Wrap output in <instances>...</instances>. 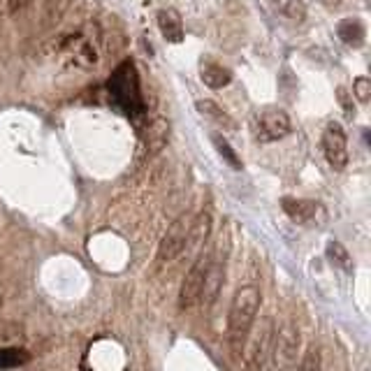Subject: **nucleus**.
<instances>
[{"label": "nucleus", "instance_id": "nucleus-1", "mask_svg": "<svg viewBox=\"0 0 371 371\" xmlns=\"http://www.w3.org/2000/svg\"><path fill=\"white\" fill-rule=\"evenodd\" d=\"M260 304H263V293L258 285H241L232 297L228 311V346L235 357H239L244 350L255 315L260 311Z\"/></svg>", "mask_w": 371, "mask_h": 371}, {"label": "nucleus", "instance_id": "nucleus-2", "mask_svg": "<svg viewBox=\"0 0 371 371\" xmlns=\"http://www.w3.org/2000/svg\"><path fill=\"white\" fill-rule=\"evenodd\" d=\"M300 346H302V334L300 327L293 320H285L278 327L276 337H272V357H274V367L278 369H293L297 364V355H300Z\"/></svg>", "mask_w": 371, "mask_h": 371}, {"label": "nucleus", "instance_id": "nucleus-3", "mask_svg": "<svg viewBox=\"0 0 371 371\" xmlns=\"http://www.w3.org/2000/svg\"><path fill=\"white\" fill-rule=\"evenodd\" d=\"M228 251H230L228 237H225V239H221V244H218L216 248H211L209 267H206L204 283H202V293H200V302H202L206 309H209L211 304L218 300V293L223 290V283H225V265H228Z\"/></svg>", "mask_w": 371, "mask_h": 371}, {"label": "nucleus", "instance_id": "nucleus-4", "mask_svg": "<svg viewBox=\"0 0 371 371\" xmlns=\"http://www.w3.org/2000/svg\"><path fill=\"white\" fill-rule=\"evenodd\" d=\"M253 137L263 144L278 142L290 132V117L281 107H265L253 117Z\"/></svg>", "mask_w": 371, "mask_h": 371}, {"label": "nucleus", "instance_id": "nucleus-5", "mask_svg": "<svg viewBox=\"0 0 371 371\" xmlns=\"http://www.w3.org/2000/svg\"><path fill=\"white\" fill-rule=\"evenodd\" d=\"M209 255H211V248H200V251L195 253V260H193L191 270L186 272L184 281H181V288H179V309L181 311L193 309L200 302L204 274H206V267H209Z\"/></svg>", "mask_w": 371, "mask_h": 371}, {"label": "nucleus", "instance_id": "nucleus-6", "mask_svg": "<svg viewBox=\"0 0 371 371\" xmlns=\"http://www.w3.org/2000/svg\"><path fill=\"white\" fill-rule=\"evenodd\" d=\"M109 95L114 98V102L125 98V102L121 105V109H125V114H132L137 109L135 105H132V98L139 100V88H137L135 65H132L130 60H125V63L114 72V77L109 79Z\"/></svg>", "mask_w": 371, "mask_h": 371}, {"label": "nucleus", "instance_id": "nucleus-7", "mask_svg": "<svg viewBox=\"0 0 371 371\" xmlns=\"http://www.w3.org/2000/svg\"><path fill=\"white\" fill-rule=\"evenodd\" d=\"M322 154L334 172H342L348 165V137L342 123H327L322 130Z\"/></svg>", "mask_w": 371, "mask_h": 371}, {"label": "nucleus", "instance_id": "nucleus-8", "mask_svg": "<svg viewBox=\"0 0 371 371\" xmlns=\"http://www.w3.org/2000/svg\"><path fill=\"white\" fill-rule=\"evenodd\" d=\"M188 223H191V218H188L186 214H181L167 228V232L163 235L160 246H158V253H156V263L158 265H167L169 260H174L176 255L184 251L186 235H188Z\"/></svg>", "mask_w": 371, "mask_h": 371}, {"label": "nucleus", "instance_id": "nucleus-9", "mask_svg": "<svg viewBox=\"0 0 371 371\" xmlns=\"http://www.w3.org/2000/svg\"><path fill=\"white\" fill-rule=\"evenodd\" d=\"M211 228H214V216L209 209H202L200 214H195L188 223V235H186V244L184 251L186 255H195L200 248H204V244L211 237Z\"/></svg>", "mask_w": 371, "mask_h": 371}, {"label": "nucleus", "instance_id": "nucleus-10", "mask_svg": "<svg viewBox=\"0 0 371 371\" xmlns=\"http://www.w3.org/2000/svg\"><path fill=\"white\" fill-rule=\"evenodd\" d=\"M281 209L288 214L290 221L297 225H313L320 214L318 202H313V200H302V198H290V195H285L281 200Z\"/></svg>", "mask_w": 371, "mask_h": 371}, {"label": "nucleus", "instance_id": "nucleus-11", "mask_svg": "<svg viewBox=\"0 0 371 371\" xmlns=\"http://www.w3.org/2000/svg\"><path fill=\"white\" fill-rule=\"evenodd\" d=\"M156 21H158V28H160L163 38H165V42H169V45H179V42L184 40V21H181L179 12L174 8L160 10L156 16Z\"/></svg>", "mask_w": 371, "mask_h": 371}, {"label": "nucleus", "instance_id": "nucleus-12", "mask_svg": "<svg viewBox=\"0 0 371 371\" xmlns=\"http://www.w3.org/2000/svg\"><path fill=\"white\" fill-rule=\"evenodd\" d=\"M272 337H274V330H272V320L265 322V327L255 334L253 344H251V350H248V360H246V367L251 369H258L263 367L267 352L272 348Z\"/></svg>", "mask_w": 371, "mask_h": 371}, {"label": "nucleus", "instance_id": "nucleus-13", "mask_svg": "<svg viewBox=\"0 0 371 371\" xmlns=\"http://www.w3.org/2000/svg\"><path fill=\"white\" fill-rule=\"evenodd\" d=\"M337 35L344 45L352 47V49H360V47H364V42H367V28H364L362 19H357V16H348V19L339 21Z\"/></svg>", "mask_w": 371, "mask_h": 371}, {"label": "nucleus", "instance_id": "nucleus-14", "mask_svg": "<svg viewBox=\"0 0 371 371\" xmlns=\"http://www.w3.org/2000/svg\"><path fill=\"white\" fill-rule=\"evenodd\" d=\"M198 112L223 130H237V121L214 100H198Z\"/></svg>", "mask_w": 371, "mask_h": 371}, {"label": "nucleus", "instance_id": "nucleus-15", "mask_svg": "<svg viewBox=\"0 0 371 371\" xmlns=\"http://www.w3.org/2000/svg\"><path fill=\"white\" fill-rule=\"evenodd\" d=\"M200 77H202V82L209 88L218 91V88H225L230 82H232V70L225 68V65H221V63H204Z\"/></svg>", "mask_w": 371, "mask_h": 371}, {"label": "nucleus", "instance_id": "nucleus-16", "mask_svg": "<svg viewBox=\"0 0 371 371\" xmlns=\"http://www.w3.org/2000/svg\"><path fill=\"white\" fill-rule=\"evenodd\" d=\"M325 253H327V258H330V263L334 267H339V270H344V272H352V258H350V253L344 248L342 241L330 239L325 246Z\"/></svg>", "mask_w": 371, "mask_h": 371}, {"label": "nucleus", "instance_id": "nucleus-17", "mask_svg": "<svg viewBox=\"0 0 371 371\" xmlns=\"http://www.w3.org/2000/svg\"><path fill=\"white\" fill-rule=\"evenodd\" d=\"M211 142H214L218 156H221L230 167H232V169H241V167H244V163L239 160V156H237V151L232 149V144H230L228 139L221 135V132H211Z\"/></svg>", "mask_w": 371, "mask_h": 371}, {"label": "nucleus", "instance_id": "nucleus-18", "mask_svg": "<svg viewBox=\"0 0 371 371\" xmlns=\"http://www.w3.org/2000/svg\"><path fill=\"white\" fill-rule=\"evenodd\" d=\"M30 362V352L23 348H0V369H16Z\"/></svg>", "mask_w": 371, "mask_h": 371}, {"label": "nucleus", "instance_id": "nucleus-19", "mask_svg": "<svg viewBox=\"0 0 371 371\" xmlns=\"http://www.w3.org/2000/svg\"><path fill=\"white\" fill-rule=\"evenodd\" d=\"M270 3L281 12L283 16H288V19L293 21H304V16H307V10H304L300 0H270Z\"/></svg>", "mask_w": 371, "mask_h": 371}, {"label": "nucleus", "instance_id": "nucleus-20", "mask_svg": "<svg viewBox=\"0 0 371 371\" xmlns=\"http://www.w3.org/2000/svg\"><path fill=\"white\" fill-rule=\"evenodd\" d=\"M70 8V0H49V8L45 12V28H51L63 19L65 10Z\"/></svg>", "mask_w": 371, "mask_h": 371}, {"label": "nucleus", "instance_id": "nucleus-21", "mask_svg": "<svg viewBox=\"0 0 371 371\" xmlns=\"http://www.w3.org/2000/svg\"><path fill=\"white\" fill-rule=\"evenodd\" d=\"M352 95H355L362 105H367L369 98H371V79L369 77H357L355 82H352Z\"/></svg>", "mask_w": 371, "mask_h": 371}, {"label": "nucleus", "instance_id": "nucleus-22", "mask_svg": "<svg viewBox=\"0 0 371 371\" xmlns=\"http://www.w3.org/2000/svg\"><path fill=\"white\" fill-rule=\"evenodd\" d=\"M337 100H339V105H342L346 117H348V119L355 117V102H352V93H348V88L339 86L337 88Z\"/></svg>", "mask_w": 371, "mask_h": 371}, {"label": "nucleus", "instance_id": "nucleus-23", "mask_svg": "<svg viewBox=\"0 0 371 371\" xmlns=\"http://www.w3.org/2000/svg\"><path fill=\"white\" fill-rule=\"evenodd\" d=\"M77 60L82 65H86V68H91V65L98 63V51H95V47L91 45V42H84L82 49L77 51Z\"/></svg>", "mask_w": 371, "mask_h": 371}, {"label": "nucleus", "instance_id": "nucleus-24", "mask_svg": "<svg viewBox=\"0 0 371 371\" xmlns=\"http://www.w3.org/2000/svg\"><path fill=\"white\" fill-rule=\"evenodd\" d=\"M320 367V350L315 348V346H311V348L307 350V357L302 360V369H318Z\"/></svg>", "mask_w": 371, "mask_h": 371}, {"label": "nucleus", "instance_id": "nucleus-25", "mask_svg": "<svg viewBox=\"0 0 371 371\" xmlns=\"http://www.w3.org/2000/svg\"><path fill=\"white\" fill-rule=\"evenodd\" d=\"M5 5H8V12L12 16H19L28 10L30 0H5Z\"/></svg>", "mask_w": 371, "mask_h": 371}, {"label": "nucleus", "instance_id": "nucleus-26", "mask_svg": "<svg viewBox=\"0 0 371 371\" xmlns=\"http://www.w3.org/2000/svg\"><path fill=\"white\" fill-rule=\"evenodd\" d=\"M8 330H10V325L0 322V337H16V334H12V332H8Z\"/></svg>", "mask_w": 371, "mask_h": 371}, {"label": "nucleus", "instance_id": "nucleus-27", "mask_svg": "<svg viewBox=\"0 0 371 371\" xmlns=\"http://www.w3.org/2000/svg\"><path fill=\"white\" fill-rule=\"evenodd\" d=\"M3 302H5V293H3V288H0V307H3Z\"/></svg>", "mask_w": 371, "mask_h": 371}, {"label": "nucleus", "instance_id": "nucleus-28", "mask_svg": "<svg viewBox=\"0 0 371 371\" xmlns=\"http://www.w3.org/2000/svg\"><path fill=\"white\" fill-rule=\"evenodd\" d=\"M3 8H5V0H0V14H3Z\"/></svg>", "mask_w": 371, "mask_h": 371}, {"label": "nucleus", "instance_id": "nucleus-29", "mask_svg": "<svg viewBox=\"0 0 371 371\" xmlns=\"http://www.w3.org/2000/svg\"><path fill=\"white\" fill-rule=\"evenodd\" d=\"M330 3H339V0H330Z\"/></svg>", "mask_w": 371, "mask_h": 371}]
</instances>
